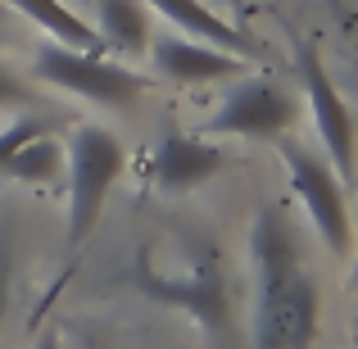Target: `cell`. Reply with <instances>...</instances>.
<instances>
[{"mask_svg": "<svg viewBox=\"0 0 358 349\" xmlns=\"http://www.w3.org/2000/svg\"><path fill=\"white\" fill-rule=\"evenodd\" d=\"M14 268H18V222L9 209H0V322L14 299Z\"/></svg>", "mask_w": 358, "mask_h": 349, "instance_id": "obj_14", "label": "cell"}, {"mask_svg": "<svg viewBox=\"0 0 358 349\" xmlns=\"http://www.w3.org/2000/svg\"><path fill=\"white\" fill-rule=\"evenodd\" d=\"M254 259V349H313L322 295L304 268L299 236L277 204H263L250 222Z\"/></svg>", "mask_w": 358, "mask_h": 349, "instance_id": "obj_1", "label": "cell"}, {"mask_svg": "<svg viewBox=\"0 0 358 349\" xmlns=\"http://www.w3.org/2000/svg\"><path fill=\"white\" fill-rule=\"evenodd\" d=\"M9 105H32V82L14 64L0 59V109H9Z\"/></svg>", "mask_w": 358, "mask_h": 349, "instance_id": "obj_16", "label": "cell"}, {"mask_svg": "<svg viewBox=\"0 0 358 349\" xmlns=\"http://www.w3.org/2000/svg\"><path fill=\"white\" fill-rule=\"evenodd\" d=\"M64 168H69V150L55 131H45V136L27 141L18 155H9L0 164V177H9L18 186H55L64 177Z\"/></svg>", "mask_w": 358, "mask_h": 349, "instance_id": "obj_13", "label": "cell"}, {"mask_svg": "<svg viewBox=\"0 0 358 349\" xmlns=\"http://www.w3.org/2000/svg\"><path fill=\"white\" fill-rule=\"evenodd\" d=\"M141 268H145V277H141L145 295L168 299V304H182L186 313L200 318L209 332H227V286H222V272H218V250H213V259H195L182 277L155 272L150 263H141Z\"/></svg>", "mask_w": 358, "mask_h": 349, "instance_id": "obj_7", "label": "cell"}, {"mask_svg": "<svg viewBox=\"0 0 358 349\" xmlns=\"http://www.w3.org/2000/svg\"><path fill=\"white\" fill-rule=\"evenodd\" d=\"M222 168V150L209 145V136L200 131H168L155 150H150V182L164 195H186L195 186H204Z\"/></svg>", "mask_w": 358, "mask_h": 349, "instance_id": "obj_9", "label": "cell"}, {"mask_svg": "<svg viewBox=\"0 0 358 349\" xmlns=\"http://www.w3.org/2000/svg\"><path fill=\"white\" fill-rule=\"evenodd\" d=\"M5 18H9V5H5V0H0V27H5Z\"/></svg>", "mask_w": 358, "mask_h": 349, "instance_id": "obj_18", "label": "cell"}, {"mask_svg": "<svg viewBox=\"0 0 358 349\" xmlns=\"http://www.w3.org/2000/svg\"><path fill=\"white\" fill-rule=\"evenodd\" d=\"M277 141H281L277 150H281V164H286V182L295 186L313 232L322 236V245L331 254H350L354 250V218H350V200H345L341 173L317 150L299 145V141H286V136H277Z\"/></svg>", "mask_w": 358, "mask_h": 349, "instance_id": "obj_5", "label": "cell"}, {"mask_svg": "<svg viewBox=\"0 0 358 349\" xmlns=\"http://www.w3.org/2000/svg\"><path fill=\"white\" fill-rule=\"evenodd\" d=\"M69 250H82L91 232L105 218V200L122 177V145L109 127L100 122H82L69 136Z\"/></svg>", "mask_w": 358, "mask_h": 349, "instance_id": "obj_2", "label": "cell"}, {"mask_svg": "<svg viewBox=\"0 0 358 349\" xmlns=\"http://www.w3.org/2000/svg\"><path fill=\"white\" fill-rule=\"evenodd\" d=\"M295 73H299V87H304V105L313 114L327 164L341 173V182H354L358 177V118L350 100L341 96V87L331 82V73L322 64V45L313 36H295Z\"/></svg>", "mask_w": 358, "mask_h": 349, "instance_id": "obj_4", "label": "cell"}, {"mask_svg": "<svg viewBox=\"0 0 358 349\" xmlns=\"http://www.w3.org/2000/svg\"><path fill=\"white\" fill-rule=\"evenodd\" d=\"M32 73L45 87H59V91H69V96L105 105V109H127L150 91V78H141L127 64L109 59L105 50H69V45H59V41L36 45Z\"/></svg>", "mask_w": 358, "mask_h": 349, "instance_id": "obj_3", "label": "cell"}, {"mask_svg": "<svg viewBox=\"0 0 358 349\" xmlns=\"http://www.w3.org/2000/svg\"><path fill=\"white\" fill-rule=\"evenodd\" d=\"M222 5H241V0H222Z\"/></svg>", "mask_w": 358, "mask_h": 349, "instance_id": "obj_23", "label": "cell"}, {"mask_svg": "<svg viewBox=\"0 0 358 349\" xmlns=\"http://www.w3.org/2000/svg\"><path fill=\"white\" fill-rule=\"evenodd\" d=\"M350 281H354V286H358V259H354V272H350Z\"/></svg>", "mask_w": 358, "mask_h": 349, "instance_id": "obj_20", "label": "cell"}, {"mask_svg": "<svg viewBox=\"0 0 358 349\" xmlns=\"http://www.w3.org/2000/svg\"><path fill=\"white\" fill-rule=\"evenodd\" d=\"M32 349H64V345H59V336H55V332H41V341H36Z\"/></svg>", "mask_w": 358, "mask_h": 349, "instance_id": "obj_17", "label": "cell"}, {"mask_svg": "<svg viewBox=\"0 0 358 349\" xmlns=\"http://www.w3.org/2000/svg\"><path fill=\"white\" fill-rule=\"evenodd\" d=\"M327 5H331V9H336V14H345V0H327Z\"/></svg>", "mask_w": 358, "mask_h": 349, "instance_id": "obj_19", "label": "cell"}, {"mask_svg": "<svg viewBox=\"0 0 358 349\" xmlns=\"http://www.w3.org/2000/svg\"><path fill=\"white\" fill-rule=\"evenodd\" d=\"M299 105L290 87L272 78H236L227 96L204 118L200 136H236V141H277L295 127Z\"/></svg>", "mask_w": 358, "mask_h": 349, "instance_id": "obj_6", "label": "cell"}, {"mask_svg": "<svg viewBox=\"0 0 358 349\" xmlns=\"http://www.w3.org/2000/svg\"><path fill=\"white\" fill-rule=\"evenodd\" d=\"M45 131H55V122H50V118H36V114H23V118H14L5 131H0V164H5L9 155H18V150H23L27 141L45 136Z\"/></svg>", "mask_w": 358, "mask_h": 349, "instance_id": "obj_15", "label": "cell"}, {"mask_svg": "<svg viewBox=\"0 0 358 349\" xmlns=\"http://www.w3.org/2000/svg\"><path fill=\"white\" fill-rule=\"evenodd\" d=\"M91 27H96L100 45L127 59L150 55L155 41V23H150V5L145 0H91Z\"/></svg>", "mask_w": 358, "mask_h": 349, "instance_id": "obj_11", "label": "cell"}, {"mask_svg": "<svg viewBox=\"0 0 358 349\" xmlns=\"http://www.w3.org/2000/svg\"><path fill=\"white\" fill-rule=\"evenodd\" d=\"M354 349H358V322H354Z\"/></svg>", "mask_w": 358, "mask_h": 349, "instance_id": "obj_21", "label": "cell"}, {"mask_svg": "<svg viewBox=\"0 0 358 349\" xmlns=\"http://www.w3.org/2000/svg\"><path fill=\"white\" fill-rule=\"evenodd\" d=\"M69 5H91V0H69Z\"/></svg>", "mask_w": 358, "mask_h": 349, "instance_id": "obj_22", "label": "cell"}, {"mask_svg": "<svg viewBox=\"0 0 358 349\" xmlns=\"http://www.w3.org/2000/svg\"><path fill=\"white\" fill-rule=\"evenodd\" d=\"M5 5L14 14H23L27 23H36L50 41L69 45V50H105L91 18L78 14V5H69V0H5Z\"/></svg>", "mask_w": 358, "mask_h": 349, "instance_id": "obj_12", "label": "cell"}, {"mask_svg": "<svg viewBox=\"0 0 358 349\" xmlns=\"http://www.w3.org/2000/svg\"><path fill=\"white\" fill-rule=\"evenodd\" d=\"M150 64H155L159 78L177 82V87H209V82H236L250 73V59L227 55L218 45L191 41L182 32H168L150 41Z\"/></svg>", "mask_w": 358, "mask_h": 349, "instance_id": "obj_8", "label": "cell"}, {"mask_svg": "<svg viewBox=\"0 0 358 349\" xmlns=\"http://www.w3.org/2000/svg\"><path fill=\"white\" fill-rule=\"evenodd\" d=\"M145 5H150V14L168 18V23H173L182 36H191V41L218 45V50L241 55V59H259L263 55V45L254 41L245 27L231 23V18H222L209 0H145Z\"/></svg>", "mask_w": 358, "mask_h": 349, "instance_id": "obj_10", "label": "cell"}]
</instances>
